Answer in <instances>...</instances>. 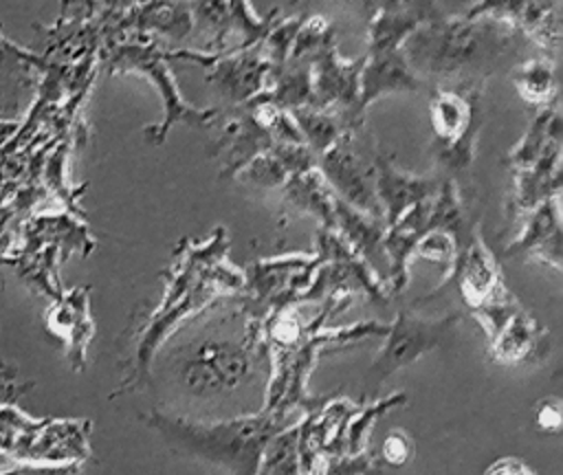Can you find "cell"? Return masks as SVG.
Instances as JSON below:
<instances>
[{
  "mask_svg": "<svg viewBox=\"0 0 563 475\" xmlns=\"http://www.w3.org/2000/svg\"><path fill=\"white\" fill-rule=\"evenodd\" d=\"M229 242L224 227H216V231L202 242H194L189 238L180 240L169 268L163 273V297L143 328H139L134 365L119 391L130 389V385H143L154 354L183 321L200 314L216 301H224L229 297L235 299L242 292L244 273L227 259Z\"/></svg>",
  "mask_w": 563,
  "mask_h": 475,
  "instance_id": "6da1fadb",
  "label": "cell"
},
{
  "mask_svg": "<svg viewBox=\"0 0 563 475\" xmlns=\"http://www.w3.org/2000/svg\"><path fill=\"white\" fill-rule=\"evenodd\" d=\"M530 42L512 26L490 18L435 15L402 42L409 68L431 88L486 86L499 68L515 66Z\"/></svg>",
  "mask_w": 563,
  "mask_h": 475,
  "instance_id": "7a4b0ae2",
  "label": "cell"
},
{
  "mask_svg": "<svg viewBox=\"0 0 563 475\" xmlns=\"http://www.w3.org/2000/svg\"><path fill=\"white\" fill-rule=\"evenodd\" d=\"M286 418L288 416L266 407L257 413L216 422L189 420L158 409L143 416L145 424L152 427L174 453L231 473H257L264 444L284 427Z\"/></svg>",
  "mask_w": 563,
  "mask_h": 475,
  "instance_id": "3957f363",
  "label": "cell"
},
{
  "mask_svg": "<svg viewBox=\"0 0 563 475\" xmlns=\"http://www.w3.org/2000/svg\"><path fill=\"white\" fill-rule=\"evenodd\" d=\"M435 0H416L400 9H383L367 20V51L361 70V110L385 95L420 92L429 86L409 68L402 42L422 22L440 15Z\"/></svg>",
  "mask_w": 563,
  "mask_h": 475,
  "instance_id": "277c9868",
  "label": "cell"
},
{
  "mask_svg": "<svg viewBox=\"0 0 563 475\" xmlns=\"http://www.w3.org/2000/svg\"><path fill=\"white\" fill-rule=\"evenodd\" d=\"M262 356H266L262 323L244 319L240 339L202 336L174 350L172 369L189 396L211 398L249 383Z\"/></svg>",
  "mask_w": 563,
  "mask_h": 475,
  "instance_id": "5b68a950",
  "label": "cell"
},
{
  "mask_svg": "<svg viewBox=\"0 0 563 475\" xmlns=\"http://www.w3.org/2000/svg\"><path fill=\"white\" fill-rule=\"evenodd\" d=\"M484 88L486 86L468 84L429 90V114L433 128L431 156L435 161V172L442 178H451L460 189L462 183L468 180L475 163L477 139L484 125Z\"/></svg>",
  "mask_w": 563,
  "mask_h": 475,
  "instance_id": "8992f818",
  "label": "cell"
},
{
  "mask_svg": "<svg viewBox=\"0 0 563 475\" xmlns=\"http://www.w3.org/2000/svg\"><path fill=\"white\" fill-rule=\"evenodd\" d=\"M106 70L108 73H134L145 77L158 92L163 103V119L143 130L145 139L152 145H161L174 125H196L205 128L216 123L220 108H196L189 106L169 68L167 51L158 48L152 40L141 42H110L106 51Z\"/></svg>",
  "mask_w": 563,
  "mask_h": 475,
  "instance_id": "52a82bcc",
  "label": "cell"
},
{
  "mask_svg": "<svg viewBox=\"0 0 563 475\" xmlns=\"http://www.w3.org/2000/svg\"><path fill=\"white\" fill-rule=\"evenodd\" d=\"M314 253L321 262L306 290L297 297L295 306L319 301L334 303L345 310L358 295L378 306L389 303L391 295L387 286L372 273V268L347 246V242L334 229H317Z\"/></svg>",
  "mask_w": 563,
  "mask_h": 475,
  "instance_id": "ba28073f",
  "label": "cell"
},
{
  "mask_svg": "<svg viewBox=\"0 0 563 475\" xmlns=\"http://www.w3.org/2000/svg\"><path fill=\"white\" fill-rule=\"evenodd\" d=\"M319 255L312 253H286L266 259H255L244 273V288L235 297L240 301V314L249 321L262 323L264 317L288 303H297V297L310 284Z\"/></svg>",
  "mask_w": 563,
  "mask_h": 475,
  "instance_id": "9c48e42d",
  "label": "cell"
},
{
  "mask_svg": "<svg viewBox=\"0 0 563 475\" xmlns=\"http://www.w3.org/2000/svg\"><path fill=\"white\" fill-rule=\"evenodd\" d=\"M462 321L460 312H449L435 319L416 317L409 310H398L387 323L385 341L367 367V385L378 389L385 378L420 361L431 350L440 347L442 341Z\"/></svg>",
  "mask_w": 563,
  "mask_h": 475,
  "instance_id": "30bf717a",
  "label": "cell"
},
{
  "mask_svg": "<svg viewBox=\"0 0 563 475\" xmlns=\"http://www.w3.org/2000/svg\"><path fill=\"white\" fill-rule=\"evenodd\" d=\"M169 59L191 62L205 70V81L227 106H242L260 95L271 79L273 66L260 44L251 48L227 51H167Z\"/></svg>",
  "mask_w": 563,
  "mask_h": 475,
  "instance_id": "8fae6325",
  "label": "cell"
},
{
  "mask_svg": "<svg viewBox=\"0 0 563 475\" xmlns=\"http://www.w3.org/2000/svg\"><path fill=\"white\" fill-rule=\"evenodd\" d=\"M365 57L343 59L336 48V40L328 42L310 59L312 70V97L310 108L336 110L345 114L356 128L365 125V112L361 110V70Z\"/></svg>",
  "mask_w": 563,
  "mask_h": 475,
  "instance_id": "7c38bea8",
  "label": "cell"
},
{
  "mask_svg": "<svg viewBox=\"0 0 563 475\" xmlns=\"http://www.w3.org/2000/svg\"><path fill=\"white\" fill-rule=\"evenodd\" d=\"M354 136L356 132H347L334 141L323 154L317 156V167L321 169L336 198L365 213L383 218V209L374 189V163L356 152Z\"/></svg>",
  "mask_w": 563,
  "mask_h": 475,
  "instance_id": "4fadbf2b",
  "label": "cell"
},
{
  "mask_svg": "<svg viewBox=\"0 0 563 475\" xmlns=\"http://www.w3.org/2000/svg\"><path fill=\"white\" fill-rule=\"evenodd\" d=\"M462 15L504 22L545 51L548 57H554L561 44L559 0H473Z\"/></svg>",
  "mask_w": 563,
  "mask_h": 475,
  "instance_id": "5bb4252c",
  "label": "cell"
},
{
  "mask_svg": "<svg viewBox=\"0 0 563 475\" xmlns=\"http://www.w3.org/2000/svg\"><path fill=\"white\" fill-rule=\"evenodd\" d=\"M455 286L462 301L468 306V310H475L477 306L490 301L493 297L504 295L508 288L504 284L501 268L497 264V257L488 248L486 240L477 231L471 242L457 253L451 268L444 273V284L431 290L427 297H420L411 306H420L427 299L444 292L446 288Z\"/></svg>",
  "mask_w": 563,
  "mask_h": 475,
  "instance_id": "9a60e30c",
  "label": "cell"
},
{
  "mask_svg": "<svg viewBox=\"0 0 563 475\" xmlns=\"http://www.w3.org/2000/svg\"><path fill=\"white\" fill-rule=\"evenodd\" d=\"M220 117V132L209 145V154L220 161V178L233 180L249 161L268 150L275 141L246 106H229Z\"/></svg>",
  "mask_w": 563,
  "mask_h": 475,
  "instance_id": "2e32d148",
  "label": "cell"
},
{
  "mask_svg": "<svg viewBox=\"0 0 563 475\" xmlns=\"http://www.w3.org/2000/svg\"><path fill=\"white\" fill-rule=\"evenodd\" d=\"M103 24L110 40L121 33H134L145 35V40L158 35L172 42H185L194 33V13L191 2L145 0Z\"/></svg>",
  "mask_w": 563,
  "mask_h": 475,
  "instance_id": "e0dca14e",
  "label": "cell"
},
{
  "mask_svg": "<svg viewBox=\"0 0 563 475\" xmlns=\"http://www.w3.org/2000/svg\"><path fill=\"white\" fill-rule=\"evenodd\" d=\"M561 196H550L521 218V229L504 248V257L534 259L561 270Z\"/></svg>",
  "mask_w": 563,
  "mask_h": 475,
  "instance_id": "ac0fdd59",
  "label": "cell"
},
{
  "mask_svg": "<svg viewBox=\"0 0 563 475\" xmlns=\"http://www.w3.org/2000/svg\"><path fill=\"white\" fill-rule=\"evenodd\" d=\"M374 189L383 209L385 224H391L409 207L422 200H431L442 183L438 172L433 174H411L400 169L391 156L376 152L374 158Z\"/></svg>",
  "mask_w": 563,
  "mask_h": 475,
  "instance_id": "d6986e66",
  "label": "cell"
},
{
  "mask_svg": "<svg viewBox=\"0 0 563 475\" xmlns=\"http://www.w3.org/2000/svg\"><path fill=\"white\" fill-rule=\"evenodd\" d=\"M488 358L504 367H523L548 356L550 332L523 306L488 339Z\"/></svg>",
  "mask_w": 563,
  "mask_h": 475,
  "instance_id": "ffe728a7",
  "label": "cell"
},
{
  "mask_svg": "<svg viewBox=\"0 0 563 475\" xmlns=\"http://www.w3.org/2000/svg\"><path fill=\"white\" fill-rule=\"evenodd\" d=\"M385 220L365 213L345 200L334 196V231L347 242V246L372 268V273L387 286V255L383 246Z\"/></svg>",
  "mask_w": 563,
  "mask_h": 475,
  "instance_id": "44dd1931",
  "label": "cell"
},
{
  "mask_svg": "<svg viewBox=\"0 0 563 475\" xmlns=\"http://www.w3.org/2000/svg\"><path fill=\"white\" fill-rule=\"evenodd\" d=\"M429 207H431V200L416 202L385 229L383 246H385V255H387V264H389L387 290L391 297L400 295L407 288L409 262L413 257V248H416L420 235L427 231Z\"/></svg>",
  "mask_w": 563,
  "mask_h": 475,
  "instance_id": "7402d4cb",
  "label": "cell"
},
{
  "mask_svg": "<svg viewBox=\"0 0 563 475\" xmlns=\"http://www.w3.org/2000/svg\"><path fill=\"white\" fill-rule=\"evenodd\" d=\"M317 165V156L306 143L275 141L268 150L249 161L235 180L251 185L255 189H279L290 174L310 169Z\"/></svg>",
  "mask_w": 563,
  "mask_h": 475,
  "instance_id": "603a6c76",
  "label": "cell"
},
{
  "mask_svg": "<svg viewBox=\"0 0 563 475\" xmlns=\"http://www.w3.org/2000/svg\"><path fill=\"white\" fill-rule=\"evenodd\" d=\"M46 62L0 31V119H15Z\"/></svg>",
  "mask_w": 563,
  "mask_h": 475,
  "instance_id": "cb8c5ba5",
  "label": "cell"
},
{
  "mask_svg": "<svg viewBox=\"0 0 563 475\" xmlns=\"http://www.w3.org/2000/svg\"><path fill=\"white\" fill-rule=\"evenodd\" d=\"M550 196H561V147L548 152L534 165L512 172V191L506 207L510 220L523 218Z\"/></svg>",
  "mask_w": 563,
  "mask_h": 475,
  "instance_id": "d4e9b609",
  "label": "cell"
},
{
  "mask_svg": "<svg viewBox=\"0 0 563 475\" xmlns=\"http://www.w3.org/2000/svg\"><path fill=\"white\" fill-rule=\"evenodd\" d=\"M282 211H292L297 216H310L319 227L334 229V191L323 178L321 169L314 165L310 169L290 174L279 187Z\"/></svg>",
  "mask_w": 563,
  "mask_h": 475,
  "instance_id": "484cf974",
  "label": "cell"
},
{
  "mask_svg": "<svg viewBox=\"0 0 563 475\" xmlns=\"http://www.w3.org/2000/svg\"><path fill=\"white\" fill-rule=\"evenodd\" d=\"M561 143H563V132H561L559 103L539 108V114L532 119L526 134L508 152L506 165L510 167V172L526 169L534 165L539 158H543L548 152L559 150Z\"/></svg>",
  "mask_w": 563,
  "mask_h": 475,
  "instance_id": "4316f807",
  "label": "cell"
},
{
  "mask_svg": "<svg viewBox=\"0 0 563 475\" xmlns=\"http://www.w3.org/2000/svg\"><path fill=\"white\" fill-rule=\"evenodd\" d=\"M51 328L66 341L68 356L75 367L84 365L86 345L92 336V323L88 314V292L86 288L70 290L53 310Z\"/></svg>",
  "mask_w": 563,
  "mask_h": 475,
  "instance_id": "83f0119b",
  "label": "cell"
},
{
  "mask_svg": "<svg viewBox=\"0 0 563 475\" xmlns=\"http://www.w3.org/2000/svg\"><path fill=\"white\" fill-rule=\"evenodd\" d=\"M310 97H312L310 59H288L284 66L273 68L268 86L253 99L271 101L290 112V110L308 106Z\"/></svg>",
  "mask_w": 563,
  "mask_h": 475,
  "instance_id": "f1b7e54d",
  "label": "cell"
},
{
  "mask_svg": "<svg viewBox=\"0 0 563 475\" xmlns=\"http://www.w3.org/2000/svg\"><path fill=\"white\" fill-rule=\"evenodd\" d=\"M510 81L523 103L545 108L556 101L554 57H530L510 66Z\"/></svg>",
  "mask_w": 563,
  "mask_h": 475,
  "instance_id": "f546056e",
  "label": "cell"
},
{
  "mask_svg": "<svg viewBox=\"0 0 563 475\" xmlns=\"http://www.w3.org/2000/svg\"><path fill=\"white\" fill-rule=\"evenodd\" d=\"M290 114L301 132L303 143L312 150L314 156L323 154L343 134L361 130L345 114L336 110H317V108L303 106V108L290 110Z\"/></svg>",
  "mask_w": 563,
  "mask_h": 475,
  "instance_id": "4dcf8cb0",
  "label": "cell"
},
{
  "mask_svg": "<svg viewBox=\"0 0 563 475\" xmlns=\"http://www.w3.org/2000/svg\"><path fill=\"white\" fill-rule=\"evenodd\" d=\"M279 11L273 9L260 18L249 0H227V42L229 37H238V44L233 46L235 51L257 46L266 37Z\"/></svg>",
  "mask_w": 563,
  "mask_h": 475,
  "instance_id": "1f68e13d",
  "label": "cell"
},
{
  "mask_svg": "<svg viewBox=\"0 0 563 475\" xmlns=\"http://www.w3.org/2000/svg\"><path fill=\"white\" fill-rule=\"evenodd\" d=\"M405 402H407V396L400 391H394L387 398L356 407L354 413L347 418V424L343 431V455H358V453L367 451V435H369L374 422L380 416H385L389 409L405 405Z\"/></svg>",
  "mask_w": 563,
  "mask_h": 475,
  "instance_id": "d6a6232c",
  "label": "cell"
},
{
  "mask_svg": "<svg viewBox=\"0 0 563 475\" xmlns=\"http://www.w3.org/2000/svg\"><path fill=\"white\" fill-rule=\"evenodd\" d=\"M257 473H299V422L284 424L268 438Z\"/></svg>",
  "mask_w": 563,
  "mask_h": 475,
  "instance_id": "836d02e7",
  "label": "cell"
},
{
  "mask_svg": "<svg viewBox=\"0 0 563 475\" xmlns=\"http://www.w3.org/2000/svg\"><path fill=\"white\" fill-rule=\"evenodd\" d=\"M332 40H336V29L325 15L321 13L303 15L295 33L288 59H312L314 53Z\"/></svg>",
  "mask_w": 563,
  "mask_h": 475,
  "instance_id": "e575fe53",
  "label": "cell"
},
{
  "mask_svg": "<svg viewBox=\"0 0 563 475\" xmlns=\"http://www.w3.org/2000/svg\"><path fill=\"white\" fill-rule=\"evenodd\" d=\"M301 18L303 15H286V18L277 15L273 26L268 29L266 37L260 42V48L273 68H279L288 62L290 46H292V40H295Z\"/></svg>",
  "mask_w": 563,
  "mask_h": 475,
  "instance_id": "d590c367",
  "label": "cell"
},
{
  "mask_svg": "<svg viewBox=\"0 0 563 475\" xmlns=\"http://www.w3.org/2000/svg\"><path fill=\"white\" fill-rule=\"evenodd\" d=\"M457 244H455V238L444 231V229H427L416 248H413V257H422V259H429V262H435V264H442L444 266V273L451 268V264L455 262L457 257Z\"/></svg>",
  "mask_w": 563,
  "mask_h": 475,
  "instance_id": "8d00e7d4",
  "label": "cell"
},
{
  "mask_svg": "<svg viewBox=\"0 0 563 475\" xmlns=\"http://www.w3.org/2000/svg\"><path fill=\"white\" fill-rule=\"evenodd\" d=\"M413 453H416V442H413V435L400 427L391 429L383 444H380V451H378V462L385 466H391V468H400L405 464H409L413 460Z\"/></svg>",
  "mask_w": 563,
  "mask_h": 475,
  "instance_id": "74e56055",
  "label": "cell"
},
{
  "mask_svg": "<svg viewBox=\"0 0 563 475\" xmlns=\"http://www.w3.org/2000/svg\"><path fill=\"white\" fill-rule=\"evenodd\" d=\"M561 405L563 402L556 396H545V398L537 400L534 411H532V420H534V427L541 433L559 435L563 431V407Z\"/></svg>",
  "mask_w": 563,
  "mask_h": 475,
  "instance_id": "f35d334b",
  "label": "cell"
},
{
  "mask_svg": "<svg viewBox=\"0 0 563 475\" xmlns=\"http://www.w3.org/2000/svg\"><path fill=\"white\" fill-rule=\"evenodd\" d=\"M332 2H336L341 7H347L352 13L361 15L367 22L374 13H378L383 9H400V7H407L416 0H332Z\"/></svg>",
  "mask_w": 563,
  "mask_h": 475,
  "instance_id": "ab89813d",
  "label": "cell"
},
{
  "mask_svg": "<svg viewBox=\"0 0 563 475\" xmlns=\"http://www.w3.org/2000/svg\"><path fill=\"white\" fill-rule=\"evenodd\" d=\"M484 473L486 475H493V473H499V475H534V471L521 457H515V455L499 457L497 462L486 466Z\"/></svg>",
  "mask_w": 563,
  "mask_h": 475,
  "instance_id": "60d3db41",
  "label": "cell"
},
{
  "mask_svg": "<svg viewBox=\"0 0 563 475\" xmlns=\"http://www.w3.org/2000/svg\"><path fill=\"white\" fill-rule=\"evenodd\" d=\"M145 0H101V13H99V20L101 22H108L130 9H134L136 4H141Z\"/></svg>",
  "mask_w": 563,
  "mask_h": 475,
  "instance_id": "b9f144b4",
  "label": "cell"
},
{
  "mask_svg": "<svg viewBox=\"0 0 563 475\" xmlns=\"http://www.w3.org/2000/svg\"><path fill=\"white\" fill-rule=\"evenodd\" d=\"M75 2H77V0H59V18H57V24H64V22H66L68 11H70V7H73Z\"/></svg>",
  "mask_w": 563,
  "mask_h": 475,
  "instance_id": "7bdbcfd3",
  "label": "cell"
},
{
  "mask_svg": "<svg viewBox=\"0 0 563 475\" xmlns=\"http://www.w3.org/2000/svg\"><path fill=\"white\" fill-rule=\"evenodd\" d=\"M183 2H191V0H183Z\"/></svg>",
  "mask_w": 563,
  "mask_h": 475,
  "instance_id": "ee69618b",
  "label": "cell"
}]
</instances>
